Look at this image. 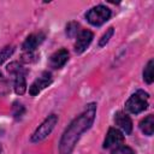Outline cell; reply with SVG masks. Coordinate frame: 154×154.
Returning <instances> with one entry per match:
<instances>
[{"label": "cell", "mask_w": 154, "mask_h": 154, "mask_svg": "<svg viewBox=\"0 0 154 154\" xmlns=\"http://www.w3.org/2000/svg\"><path fill=\"white\" fill-rule=\"evenodd\" d=\"M123 142H124V135L122 134V131H119L116 128H109L103 141V148L118 147L122 146Z\"/></svg>", "instance_id": "7"}, {"label": "cell", "mask_w": 154, "mask_h": 154, "mask_svg": "<svg viewBox=\"0 0 154 154\" xmlns=\"http://www.w3.org/2000/svg\"><path fill=\"white\" fill-rule=\"evenodd\" d=\"M78 28H79V24L77 22H70L66 25V35L69 37H75L78 34V30H79Z\"/></svg>", "instance_id": "14"}, {"label": "cell", "mask_w": 154, "mask_h": 154, "mask_svg": "<svg viewBox=\"0 0 154 154\" xmlns=\"http://www.w3.org/2000/svg\"><path fill=\"white\" fill-rule=\"evenodd\" d=\"M7 71L14 75V91L17 95H23L26 90V82H25V70L22 65L13 61L7 66Z\"/></svg>", "instance_id": "4"}, {"label": "cell", "mask_w": 154, "mask_h": 154, "mask_svg": "<svg viewBox=\"0 0 154 154\" xmlns=\"http://www.w3.org/2000/svg\"><path fill=\"white\" fill-rule=\"evenodd\" d=\"M45 34L43 32H36V34H31L29 35L25 41L23 42L22 45V48L25 51V52H34L45 40Z\"/></svg>", "instance_id": "9"}, {"label": "cell", "mask_w": 154, "mask_h": 154, "mask_svg": "<svg viewBox=\"0 0 154 154\" xmlns=\"http://www.w3.org/2000/svg\"><path fill=\"white\" fill-rule=\"evenodd\" d=\"M96 114V105L89 103L87 105L85 109L76 117L71 124L67 126V129L64 131L60 142H59V152L60 154H71L77 141L79 140L81 135L85 132L94 123Z\"/></svg>", "instance_id": "1"}, {"label": "cell", "mask_w": 154, "mask_h": 154, "mask_svg": "<svg viewBox=\"0 0 154 154\" xmlns=\"http://www.w3.org/2000/svg\"><path fill=\"white\" fill-rule=\"evenodd\" d=\"M93 32L90 30H82L77 35V41L75 43V52L77 54H82L93 41Z\"/></svg>", "instance_id": "8"}, {"label": "cell", "mask_w": 154, "mask_h": 154, "mask_svg": "<svg viewBox=\"0 0 154 154\" xmlns=\"http://www.w3.org/2000/svg\"><path fill=\"white\" fill-rule=\"evenodd\" d=\"M4 81V76L1 75V72H0V82H2Z\"/></svg>", "instance_id": "19"}, {"label": "cell", "mask_w": 154, "mask_h": 154, "mask_svg": "<svg viewBox=\"0 0 154 154\" xmlns=\"http://www.w3.org/2000/svg\"><path fill=\"white\" fill-rule=\"evenodd\" d=\"M51 83H52V75L49 72H43L38 78H36L32 82V84L29 88V94L31 96H35L41 90H43L45 88H47Z\"/></svg>", "instance_id": "6"}, {"label": "cell", "mask_w": 154, "mask_h": 154, "mask_svg": "<svg viewBox=\"0 0 154 154\" xmlns=\"http://www.w3.org/2000/svg\"><path fill=\"white\" fill-rule=\"evenodd\" d=\"M57 123H58V116H57V114H51V116H48V117L42 122V124L35 130V132L32 134V136H31V142L36 143V142L43 141V140L52 132V130L54 129V126H55Z\"/></svg>", "instance_id": "5"}, {"label": "cell", "mask_w": 154, "mask_h": 154, "mask_svg": "<svg viewBox=\"0 0 154 154\" xmlns=\"http://www.w3.org/2000/svg\"><path fill=\"white\" fill-rule=\"evenodd\" d=\"M140 129L147 136H152L153 135V132H154V117H153V114H149L144 119L141 120Z\"/></svg>", "instance_id": "12"}, {"label": "cell", "mask_w": 154, "mask_h": 154, "mask_svg": "<svg viewBox=\"0 0 154 154\" xmlns=\"http://www.w3.org/2000/svg\"><path fill=\"white\" fill-rule=\"evenodd\" d=\"M113 34H114V28H108V30L102 35V37L100 38V41H99V46L100 47H102V46H105L108 41H109V38L113 36Z\"/></svg>", "instance_id": "16"}, {"label": "cell", "mask_w": 154, "mask_h": 154, "mask_svg": "<svg viewBox=\"0 0 154 154\" xmlns=\"http://www.w3.org/2000/svg\"><path fill=\"white\" fill-rule=\"evenodd\" d=\"M114 123L123 130L124 134L130 135L132 132V122L126 113H124L122 111L117 112L114 114Z\"/></svg>", "instance_id": "11"}, {"label": "cell", "mask_w": 154, "mask_h": 154, "mask_svg": "<svg viewBox=\"0 0 154 154\" xmlns=\"http://www.w3.org/2000/svg\"><path fill=\"white\" fill-rule=\"evenodd\" d=\"M111 14L112 13H111V10L108 7H106L103 5H97L93 8H90L85 13V18L91 25L100 26L111 18Z\"/></svg>", "instance_id": "3"}, {"label": "cell", "mask_w": 154, "mask_h": 154, "mask_svg": "<svg viewBox=\"0 0 154 154\" xmlns=\"http://www.w3.org/2000/svg\"><path fill=\"white\" fill-rule=\"evenodd\" d=\"M69 60V52L65 48H61L54 52L49 58V65L53 69H61Z\"/></svg>", "instance_id": "10"}, {"label": "cell", "mask_w": 154, "mask_h": 154, "mask_svg": "<svg viewBox=\"0 0 154 154\" xmlns=\"http://www.w3.org/2000/svg\"><path fill=\"white\" fill-rule=\"evenodd\" d=\"M143 79L148 84H152L153 81H154V75H153V59H150L148 61V64L146 65V67L143 70Z\"/></svg>", "instance_id": "13"}, {"label": "cell", "mask_w": 154, "mask_h": 154, "mask_svg": "<svg viewBox=\"0 0 154 154\" xmlns=\"http://www.w3.org/2000/svg\"><path fill=\"white\" fill-rule=\"evenodd\" d=\"M0 153H1V144H0Z\"/></svg>", "instance_id": "20"}, {"label": "cell", "mask_w": 154, "mask_h": 154, "mask_svg": "<svg viewBox=\"0 0 154 154\" xmlns=\"http://www.w3.org/2000/svg\"><path fill=\"white\" fill-rule=\"evenodd\" d=\"M25 112V108L22 103H18V102H14L13 103V116L16 118H20Z\"/></svg>", "instance_id": "18"}, {"label": "cell", "mask_w": 154, "mask_h": 154, "mask_svg": "<svg viewBox=\"0 0 154 154\" xmlns=\"http://www.w3.org/2000/svg\"><path fill=\"white\" fill-rule=\"evenodd\" d=\"M148 99H149L148 93H146L144 90H137L125 102V108L128 112H130L132 114H138V113L143 112L144 109H147Z\"/></svg>", "instance_id": "2"}, {"label": "cell", "mask_w": 154, "mask_h": 154, "mask_svg": "<svg viewBox=\"0 0 154 154\" xmlns=\"http://www.w3.org/2000/svg\"><path fill=\"white\" fill-rule=\"evenodd\" d=\"M13 52H14V47H13V46H7V47H5V48L0 52V65H1L5 60H7V59L13 54Z\"/></svg>", "instance_id": "15"}, {"label": "cell", "mask_w": 154, "mask_h": 154, "mask_svg": "<svg viewBox=\"0 0 154 154\" xmlns=\"http://www.w3.org/2000/svg\"><path fill=\"white\" fill-rule=\"evenodd\" d=\"M111 154H135V152L128 146H118L111 152Z\"/></svg>", "instance_id": "17"}]
</instances>
